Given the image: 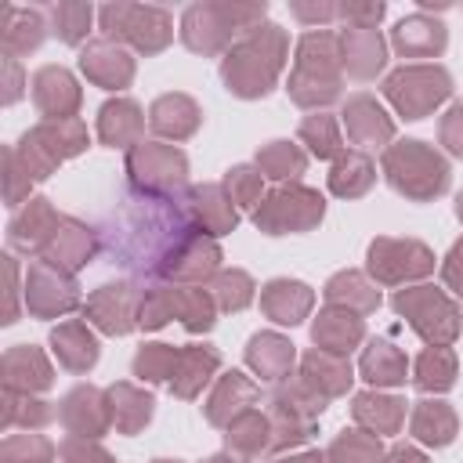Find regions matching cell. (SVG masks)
I'll list each match as a JSON object with an SVG mask.
<instances>
[{
  "label": "cell",
  "mask_w": 463,
  "mask_h": 463,
  "mask_svg": "<svg viewBox=\"0 0 463 463\" xmlns=\"http://www.w3.org/2000/svg\"><path fill=\"white\" fill-rule=\"evenodd\" d=\"M199 235L203 232L195 228L184 199L134 188L109 213L101 228V246L112 257V264L134 275L174 279V268Z\"/></svg>",
  "instance_id": "cell-1"
},
{
  "label": "cell",
  "mask_w": 463,
  "mask_h": 463,
  "mask_svg": "<svg viewBox=\"0 0 463 463\" xmlns=\"http://www.w3.org/2000/svg\"><path fill=\"white\" fill-rule=\"evenodd\" d=\"M286 61V33L271 22L250 29V36H242L228 58L221 61V76L228 83L232 94L239 98H264L279 76Z\"/></svg>",
  "instance_id": "cell-2"
},
{
  "label": "cell",
  "mask_w": 463,
  "mask_h": 463,
  "mask_svg": "<svg viewBox=\"0 0 463 463\" xmlns=\"http://www.w3.org/2000/svg\"><path fill=\"white\" fill-rule=\"evenodd\" d=\"M340 36L329 29L307 33L297 43V65L289 72V98L304 109L329 105L340 98Z\"/></svg>",
  "instance_id": "cell-3"
},
{
  "label": "cell",
  "mask_w": 463,
  "mask_h": 463,
  "mask_svg": "<svg viewBox=\"0 0 463 463\" xmlns=\"http://www.w3.org/2000/svg\"><path fill=\"white\" fill-rule=\"evenodd\" d=\"M383 174L409 199H434L449 188V163L427 141H398L383 152Z\"/></svg>",
  "instance_id": "cell-4"
},
{
  "label": "cell",
  "mask_w": 463,
  "mask_h": 463,
  "mask_svg": "<svg viewBox=\"0 0 463 463\" xmlns=\"http://www.w3.org/2000/svg\"><path fill=\"white\" fill-rule=\"evenodd\" d=\"M264 4H192L181 18V40L192 51L213 54L221 51L235 33L257 29L253 22L264 18Z\"/></svg>",
  "instance_id": "cell-5"
},
{
  "label": "cell",
  "mask_w": 463,
  "mask_h": 463,
  "mask_svg": "<svg viewBox=\"0 0 463 463\" xmlns=\"http://www.w3.org/2000/svg\"><path fill=\"white\" fill-rule=\"evenodd\" d=\"M391 307L409 318V326L434 347H445L449 340L459 336V307L434 286H416V289H398L391 297Z\"/></svg>",
  "instance_id": "cell-6"
},
{
  "label": "cell",
  "mask_w": 463,
  "mask_h": 463,
  "mask_svg": "<svg viewBox=\"0 0 463 463\" xmlns=\"http://www.w3.org/2000/svg\"><path fill=\"white\" fill-rule=\"evenodd\" d=\"M383 94L405 119H420L452 94V80L441 65H405L383 80Z\"/></svg>",
  "instance_id": "cell-7"
},
{
  "label": "cell",
  "mask_w": 463,
  "mask_h": 463,
  "mask_svg": "<svg viewBox=\"0 0 463 463\" xmlns=\"http://www.w3.org/2000/svg\"><path fill=\"white\" fill-rule=\"evenodd\" d=\"M101 29L109 36L130 40L137 51L156 54L170 43L174 36V22L163 7H141V4H105L101 7Z\"/></svg>",
  "instance_id": "cell-8"
},
{
  "label": "cell",
  "mask_w": 463,
  "mask_h": 463,
  "mask_svg": "<svg viewBox=\"0 0 463 463\" xmlns=\"http://www.w3.org/2000/svg\"><path fill=\"white\" fill-rule=\"evenodd\" d=\"M322 195L304 188V184H289V188H275L253 213L257 228L268 235H286V232H307L322 221Z\"/></svg>",
  "instance_id": "cell-9"
},
{
  "label": "cell",
  "mask_w": 463,
  "mask_h": 463,
  "mask_svg": "<svg viewBox=\"0 0 463 463\" xmlns=\"http://www.w3.org/2000/svg\"><path fill=\"white\" fill-rule=\"evenodd\" d=\"M22 145H25V170L33 181H40L65 156H76L87 148V127L80 119H51V123H40L36 130H29L22 137Z\"/></svg>",
  "instance_id": "cell-10"
},
{
  "label": "cell",
  "mask_w": 463,
  "mask_h": 463,
  "mask_svg": "<svg viewBox=\"0 0 463 463\" xmlns=\"http://www.w3.org/2000/svg\"><path fill=\"white\" fill-rule=\"evenodd\" d=\"M326 409V398L307 383H289L271 394V449H286L311 438L315 416Z\"/></svg>",
  "instance_id": "cell-11"
},
{
  "label": "cell",
  "mask_w": 463,
  "mask_h": 463,
  "mask_svg": "<svg viewBox=\"0 0 463 463\" xmlns=\"http://www.w3.org/2000/svg\"><path fill=\"white\" fill-rule=\"evenodd\" d=\"M127 174L137 192H156V195H174L184 184L188 163L174 145H134L127 152Z\"/></svg>",
  "instance_id": "cell-12"
},
{
  "label": "cell",
  "mask_w": 463,
  "mask_h": 463,
  "mask_svg": "<svg viewBox=\"0 0 463 463\" xmlns=\"http://www.w3.org/2000/svg\"><path fill=\"white\" fill-rule=\"evenodd\" d=\"M369 271L380 282L420 279L434 271V253L416 239H376L369 246Z\"/></svg>",
  "instance_id": "cell-13"
},
{
  "label": "cell",
  "mask_w": 463,
  "mask_h": 463,
  "mask_svg": "<svg viewBox=\"0 0 463 463\" xmlns=\"http://www.w3.org/2000/svg\"><path fill=\"white\" fill-rule=\"evenodd\" d=\"M137 304H141V289H134L130 282H105L87 300V315L94 318L98 329L123 336L137 326Z\"/></svg>",
  "instance_id": "cell-14"
},
{
  "label": "cell",
  "mask_w": 463,
  "mask_h": 463,
  "mask_svg": "<svg viewBox=\"0 0 463 463\" xmlns=\"http://www.w3.org/2000/svg\"><path fill=\"white\" fill-rule=\"evenodd\" d=\"M184 206L195 221V228H203L206 235H224L235 228L239 210L232 206V195L224 192V184H199L184 195Z\"/></svg>",
  "instance_id": "cell-15"
},
{
  "label": "cell",
  "mask_w": 463,
  "mask_h": 463,
  "mask_svg": "<svg viewBox=\"0 0 463 463\" xmlns=\"http://www.w3.org/2000/svg\"><path fill=\"white\" fill-rule=\"evenodd\" d=\"M94 250H98L94 232H90L87 224L72 221V217H61L58 228L51 232L47 246H43V257H47L51 264L65 268V271H76V268H83V264L94 257Z\"/></svg>",
  "instance_id": "cell-16"
},
{
  "label": "cell",
  "mask_w": 463,
  "mask_h": 463,
  "mask_svg": "<svg viewBox=\"0 0 463 463\" xmlns=\"http://www.w3.org/2000/svg\"><path fill=\"white\" fill-rule=\"evenodd\" d=\"M391 43L402 58H434L445 51L449 43V33L438 18H427V14H409L402 18L394 29H391Z\"/></svg>",
  "instance_id": "cell-17"
},
{
  "label": "cell",
  "mask_w": 463,
  "mask_h": 463,
  "mask_svg": "<svg viewBox=\"0 0 463 463\" xmlns=\"http://www.w3.org/2000/svg\"><path fill=\"white\" fill-rule=\"evenodd\" d=\"M80 69L98 87H127L130 76H134V58L123 47H116L112 40H94V43L83 47Z\"/></svg>",
  "instance_id": "cell-18"
},
{
  "label": "cell",
  "mask_w": 463,
  "mask_h": 463,
  "mask_svg": "<svg viewBox=\"0 0 463 463\" xmlns=\"http://www.w3.org/2000/svg\"><path fill=\"white\" fill-rule=\"evenodd\" d=\"M33 101L51 119H72L69 112H76V105H80V87L61 65H43L33 76Z\"/></svg>",
  "instance_id": "cell-19"
},
{
  "label": "cell",
  "mask_w": 463,
  "mask_h": 463,
  "mask_svg": "<svg viewBox=\"0 0 463 463\" xmlns=\"http://www.w3.org/2000/svg\"><path fill=\"white\" fill-rule=\"evenodd\" d=\"M257 398H260L257 383L232 369V373H224L221 383L213 387V394H210V402H206V420H210L213 427H228L235 416L250 412V405H257Z\"/></svg>",
  "instance_id": "cell-20"
},
{
  "label": "cell",
  "mask_w": 463,
  "mask_h": 463,
  "mask_svg": "<svg viewBox=\"0 0 463 463\" xmlns=\"http://www.w3.org/2000/svg\"><path fill=\"white\" fill-rule=\"evenodd\" d=\"M340 61L358 80L376 76L383 69V61H387L383 36L376 29H354V25H347V33H340Z\"/></svg>",
  "instance_id": "cell-21"
},
{
  "label": "cell",
  "mask_w": 463,
  "mask_h": 463,
  "mask_svg": "<svg viewBox=\"0 0 463 463\" xmlns=\"http://www.w3.org/2000/svg\"><path fill=\"white\" fill-rule=\"evenodd\" d=\"M80 300L72 279L61 271H51L47 264H36L29 271V311L36 315H54V311H72Z\"/></svg>",
  "instance_id": "cell-22"
},
{
  "label": "cell",
  "mask_w": 463,
  "mask_h": 463,
  "mask_svg": "<svg viewBox=\"0 0 463 463\" xmlns=\"http://www.w3.org/2000/svg\"><path fill=\"white\" fill-rule=\"evenodd\" d=\"M344 127H347V137L354 145H383L391 134H394V123L383 116V109L369 98V94H354L347 98L344 105Z\"/></svg>",
  "instance_id": "cell-23"
},
{
  "label": "cell",
  "mask_w": 463,
  "mask_h": 463,
  "mask_svg": "<svg viewBox=\"0 0 463 463\" xmlns=\"http://www.w3.org/2000/svg\"><path fill=\"white\" fill-rule=\"evenodd\" d=\"M300 383H307L315 394L322 398H333V394H344L347 383H351V365L344 354H333V351H322L315 347L311 354H304V369H300Z\"/></svg>",
  "instance_id": "cell-24"
},
{
  "label": "cell",
  "mask_w": 463,
  "mask_h": 463,
  "mask_svg": "<svg viewBox=\"0 0 463 463\" xmlns=\"http://www.w3.org/2000/svg\"><path fill=\"white\" fill-rule=\"evenodd\" d=\"M311 289L304 282H289V279H275L264 286L260 293V307L271 322H282V326H297L307 311H311Z\"/></svg>",
  "instance_id": "cell-25"
},
{
  "label": "cell",
  "mask_w": 463,
  "mask_h": 463,
  "mask_svg": "<svg viewBox=\"0 0 463 463\" xmlns=\"http://www.w3.org/2000/svg\"><path fill=\"white\" fill-rule=\"evenodd\" d=\"M311 336H315V344H318L322 351L347 354V351L365 336V326H362V318H358L354 311H347V307H329V311H322V315L315 318Z\"/></svg>",
  "instance_id": "cell-26"
},
{
  "label": "cell",
  "mask_w": 463,
  "mask_h": 463,
  "mask_svg": "<svg viewBox=\"0 0 463 463\" xmlns=\"http://www.w3.org/2000/svg\"><path fill=\"white\" fill-rule=\"evenodd\" d=\"M246 362L260 380L279 383L293 369V344L286 336H279V333H257L250 340V347H246Z\"/></svg>",
  "instance_id": "cell-27"
},
{
  "label": "cell",
  "mask_w": 463,
  "mask_h": 463,
  "mask_svg": "<svg viewBox=\"0 0 463 463\" xmlns=\"http://www.w3.org/2000/svg\"><path fill=\"white\" fill-rule=\"evenodd\" d=\"M148 123L163 137H188L199 127V105L188 94H163L152 101Z\"/></svg>",
  "instance_id": "cell-28"
},
{
  "label": "cell",
  "mask_w": 463,
  "mask_h": 463,
  "mask_svg": "<svg viewBox=\"0 0 463 463\" xmlns=\"http://www.w3.org/2000/svg\"><path fill=\"white\" fill-rule=\"evenodd\" d=\"M61 420H65V427H69L72 434H80V438H98V434L109 427V412H105L101 394H98L94 387H76V391L65 398V405H61Z\"/></svg>",
  "instance_id": "cell-29"
},
{
  "label": "cell",
  "mask_w": 463,
  "mask_h": 463,
  "mask_svg": "<svg viewBox=\"0 0 463 463\" xmlns=\"http://www.w3.org/2000/svg\"><path fill=\"white\" fill-rule=\"evenodd\" d=\"M351 412L362 427H369L373 434H394L405 420V402L402 398H391V394H354L351 402Z\"/></svg>",
  "instance_id": "cell-30"
},
{
  "label": "cell",
  "mask_w": 463,
  "mask_h": 463,
  "mask_svg": "<svg viewBox=\"0 0 463 463\" xmlns=\"http://www.w3.org/2000/svg\"><path fill=\"white\" fill-rule=\"evenodd\" d=\"M141 127H145V119H141V109L130 101V98H116V101H109L105 109H101V116H98V137L105 141V145H130V141H137V134H141Z\"/></svg>",
  "instance_id": "cell-31"
},
{
  "label": "cell",
  "mask_w": 463,
  "mask_h": 463,
  "mask_svg": "<svg viewBox=\"0 0 463 463\" xmlns=\"http://www.w3.org/2000/svg\"><path fill=\"white\" fill-rule=\"evenodd\" d=\"M61 217H54V210L47 206V199H29V206L22 210V217L11 221V246H33V250H43L51 232L58 228Z\"/></svg>",
  "instance_id": "cell-32"
},
{
  "label": "cell",
  "mask_w": 463,
  "mask_h": 463,
  "mask_svg": "<svg viewBox=\"0 0 463 463\" xmlns=\"http://www.w3.org/2000/svg\"><path fill=\"white\" fill-rule=\"evenodd\" d=\"M221 365V354L213 347H184L174 369V394L177 398H195L199 387L210 380V373Z\"/></svg>",
  "instance_id": "cell-33"
},
{
  "label": "cell",
  "mask_w": 463,
  "mask_h": 463,
  "mask_svg": "<svg viewBox=\"0 0 463 463\" xmlns=\"http://www.w3.org/2000/svg\"><path fill=\"white\" fill-rule=\"evenodd\" d=\"M51 344H54V351H58V362H61V365H69L72 373L90 369V365H94V358H98V344H94V336L87 333V326H83V322L58 326V329L51 333Z\"/></svg>",
  "instance_id": "cell-34"
},
{
  "label": "cell",
  "mask_w": 463,
  "mask_h": 463,
  "mask_svg": "<svg viewBox=\"0 0 463 463\" xmlns=\"http://www.w3.org/2000/svg\"><path fill=\"white\" fill-rule=\"evenodd\" d=\"M4 51L7 58L22 54V51H33L40 47L43 40V14L40 11H22V7H4Z\"/></svg>",
  "instance_id": "cell-35"
},
{
  "label": "cell",
  "mask_w": 463,
  "mask_h": 463,
  "mask_svg": "<svg viewBox=\"0 0 463 463\" xmlns=\"http://www.w3.org/2000/svg\"><path fill=\"white\" fill-rule=\"evenodd\" d=\"M362 376L373 387H391L405 380V354L391 340H373L362 354Z\"/></svg>",
  "instance_id": "cell-36"
},
{
  "label": "cell",
  "mask_w": 463,
  "mask_h": 463,
  "mask_svg": "<svg viewBox=\"0 0 463 463\" xmlns=\"http://www.w3.org/2000/svg\"><path fill=\"white\" fill-rule=\"evenodd\" d=\"M412 434L423 445H449L456 438V412L445 402H416L412 409Z\"/></svg>",
  "instance_id": "cell-37"
},
{
  "label": "cell",
  "mask_w": 463,
  "mask_h": 463,
  "mask_svg": "<svg viewBox=\"0 0 463 463\" xmlns=\"http://www.w3.org/2000/svg\"><path fill=\"white\" fill-rule=\"evenodd\" d=\"M373 177H376L373 159L365 152H340L333 163V174H329V188H333V195L354 199L373 184Z\"/></svg>",
  "instance_id": "cell-38"
},
{
  "label": "cell",
  "mask_w": 463,
  "mask_h": 463,
  "mask_svg": "<svg viewBox=\"0 0 463 463\" xmlns=\"http://www.w3.org/2000/svg\"><path fill=\"white\" fill-rule=\"evenodd\" d=\"M109 402H112V420H116V427L123 430V434H134V430H141L145 423H148V416H152V394H145V391H137V387H130V383H116V387H109Z\"/></svg>",
  "instance_id": "cell-39"
},
{
  "label": "cell",
  "mask_w": 463,
  "mask_h": 463,
  "mask_svg": "<svg viewBox=\"0 0 463 463\" xmlns=\"http://www.w3.org/2000/svg\"><path fill=\"white\" fill-rule=\"evenodd\" d=\"M326 300L333 304V307H354V311H373L376 304H380V293L365 282V275H358V271H340V275H333L329 282H326Z\"/></svg>",
  "instance_id": "cell-40"
},
{
  "label": "cell",
  "mask_w": 463,
  "mask_h": 463,
  "mask_svg": "<svg viewBox=\"0 0 463 463\" xmlns=\"http://www.w3.org/2000/svg\"><path fill=\"white\" fill-rule=\"evenodd\" d=\"M4 369H7V387H25V391H43L51 387V365L43 362V354L36 347H14L7 358H4Z\"/></svg>",
  "instance_id": "cell-41"
},
{
  "label": "cell",
  "mask_w": 463,
  "mask_h": 463,
  "mask_svg": "<svg viewBox=\"0 0 463 463\" xmlns=\"http://www.w3.org/2000/svg\"><path fill=\"white\" fill-rule=\"evenodd\" d=\"M412 383L420 391H449L456 383V354L449 347H427L420 358H416V369H412Z\"/></svg>",
  "instance_id": "cell-42"
},
{
  "label": "cell",
  "mask_w": 463,
  "mask_h": 463,
  "mask_svg": "<svg viewBox=\"0 0 463 463\" xmlns=\"http://www.w3.org/2000/svg\"><path fill=\"white\" fill-rule=\"evenodd\" d=\"M224 438H228V449H239L246 456H257L260 449L271 445V420L260 416L257 409H250V412H242V416H235L228 423V434Z\"/></svg>",
  "instance_id": "cell-43"
},
{
  "label": "cell",
  "mask_w": 463,
  "mask_h": 463,
  "mask_svg": "<svg viewBox=\"0 0 463 463\" xmlns=\"http://www.w3.org/2000/svg\"><path fill=\"white\" fill-rule=\"evenodd\" d=\"M326 459L329 463H380V441L369 430H344L333 438Z\"/></svg>",
  "instance_id": "cell-44"
},
{
  "label": "cell",
  "mask_w": 463,
  "mask_h": 463,
  "mask_svg": "<svg viewBox=\"0 0 463 463\" xmlns=\"http://www.w3.org/2000/svg\"><path fill=\"white\" fill-rule=\"evenodd\" d=\"M304 163H307L304 152L297 145H289V141H271V145H264L257 152V170L268 174V177H275V181H286V177L304 174Z\"/></svg>",
  "instance_id": "cell-45"
},
{
  "label": "cell",
  "mask_w": 463,
  "mask_h": 463,
  "mask_svg": "<svg viewBox=\"0 0 463 463\" xmlns=\"http://www.w3.org/2000/svg\"><path fill=\"white\" fill-rule=\"evenodd\" d=\"M300 141H307V148L318 156V159H333L340 156V130H336V119L326 116V112H315L300 123Z\"/></svg>",
  "instance_id": "cell-46"
},
{
  "label": "cell",
  "mask_w": 463,
  "mask_h": 463,
  "mask_svg": "<svg viewBox=\"0 0 463 463\" xmlns=\"http://www.w3.org/2000/svg\"><path fill=\"white\" fill-rule=\"evenodd\" d=\"M177 358H181V351L170 347V344H145L137 351V358H134V376H141L148 383H159V380L174 376Z\"/></svg>",
  "instance_id": "cell-47"
},
{
  "label": "cell",
  "mask_w": 463,
  "mask_h": 463,
  "mask_svg": "<svg viewBox=\"0 0 463 463\" xmlns=\"http://www.w3.org/2000/svg\"><path fill=\"white\" fill-rule=\"evenodd\" d=\"M210 293H213L217 307H224V311H242V307L253 300V282H250L246 271H235V268H232V271H221V275L213 279Z\"/></svg>",
  "instance_id": "cell-48"
},
{
  "label": "cell",
  "mask_w": 463,
  "mask_h": 463,
  "mask_svg": "<svg viewBox=\"0 0 463 463\" xmlns=\"http://www.w3.org/2000/svg\"><path fill=\"white\" fill-rule=\"evenodd\" d=\"M51 18H54V33L65 40V43H80L87 36V25H90V4H51L47 7Z\"/></svg>",
  "instance_id": "cell-49"
},
{
  "label": "cell",
  "mask_w": 463,
  "mask_h": 463,
  "mask_svg": "<svg viewBox=\"0 0 463 463\" xmlns=\"http://www.w3.org/2000/svg\"><path fill=\"white\" fill-rule=\"evenodd\" d=\"M177 318H184V326L192 333L199 329H210L213 326V293L210 289H181V307H177Z\"/></svg>",
  "instance_id": "cell-50"
},
{
  "label": "cell",
  "mask_w": 463,
  "mask_h": 463,
  "mask_svg": "<svg viewBox=\"0 0 463 463\" xmlns=\"http://www.w3.org/2000/svg\"><path fill=\"white\" fill-rule=\"evenodd\" d=\"M224 192L232 195V203L253 206L260 199V170H253V166H232L228 177H224Z\"/></svg>",
  "instance_id": "cell-51"
},
{
  "label": "cell",
  "mask_w": 463,
  "mask_h": 463,
  "mask_svg": "<svg viewBox=\"0 0 463 463\" xmlns=\"http://www.w3.org/2000/svg\"><path fill=\"white\" fill-rule=\"evenodd\" d=\"M383 11H387L383 4H340L336 7V14L347 18V25H354V29H376Z\"/></svg>",
  "instance_id": "cell-52"
},
{
  "label": "cell",
  "mask_w": 463,
  "mask_h": 463,
  "mask_svg": "<svg viewBox=\"0 0 463 463\" xmlns=\"http://www.w3.org/2000/svg\"><path fill=\"white\" fill-rule=\"evenodd\" d=\"M441 145H449L452 156H463V101H456L441 119Z\"/></svg>",
  "instance_id": "cell-53"
},
{
  "label": "cell",
  "mask_w": 463,
  "mask_h": 463,
  "mask_svg": "<svg viewBox=\"0 0 463 463\" xmlns=\"http://www.w3.org/2000/svg\"><path fill=\"white\" fill-rule=\"evenodd\" d=\"M61 459H65V463H112L109 452H101V449H94V445H83V441H65Z\"/></svg>",
  "instance_id": "cell-54"
},
{
  "label": "cell",
  "mask_w": 463,
  "mask_h": 463,
  "mask_svg": "<svg viewBox=\"0 0 463 463\" xmlns=\"http://www.w3.org/2000/svg\"><path fill=\"white\" fill-rule=\"evenodd\" d=\"M441 279L463 297V239L449 250V257H445V268H441Z\"/></svg>",
  "instance_id": "cell-55"
},
{
  "label": "cell",
  "mask_w": 463,
  "mask_h": 463,
  "mask_svg": "<svg viewBox=\"0 0 463 463\" xmlns=\"http://www.w3.org/2000/svg\"><path fill=\"white\" fill-rule=\"evenodd\" d=\"M297 18H304V22H329V18H336V4H318V7H304V4H293L289 7Z\"/></svg>",
  "instance_id": "cell-56"
},
{
  "label": "cell",
  "mask_w": 463,
  "mask_h": 463,
  "mask_svg": "<svg viewBox=\"0 0 463 463\" xmlns=\"http://www.w3.org/2000/svg\"><path fill=\"white\" fill-rule=\"evenodd\" d=\"M383 463H427V456L423 452H416L412 445H394L391 452H387V459Z\"/></svg>",
  "instance_id": "cell-57"
},
{
  "label": "cell",
  "mask_w": 463,
  "mask_h": 463,
  "mask_svg": "<svg viewBox=\"0 0 463 463\" xmlns=\"http://www.w3.org/2000/svg\"><path fill=\"white\" fill-rule=\"evenodd\" d=\"M275 463H329L326 452H304V456H289V459H275Z\"/></svg>",
  "instance_id": "cell-58"
},
{
  "label": "cell",
  "mask_w": 463,
  "mask_h": 463,
  "mask_svg": "<svg viewBox=\"0 0 463 463\" xmlns=\"http://www.w3.org/2000/svg\"><path fill=\"white\" fill-rule=\"evenodd\" d=\"M206 463H246V459H235V456H228V452H221V456H210Z\"/></svg>",
  "instance_id": "cell-59"
},
{
  "label": "cell",
  "mask_w": 463,
  "mask_h": 463,
  "mask_svg": "<svg viewBox=\"0 0 463 463\" xmlns=\"http://www.w3.org/2000/svg\"><path fill=\"white\" fill-rule=\"evenodd\" d=\"M456 213H459V221H463V195L456 199Z\"/></svg>",
  "instance_id": "cell-60"
},
{
  "label": "cell",
  "mask_w": 463,
  "mask_h": 463,
  "mask_svg": "<svg viewBox=\"0 0 463 463\" xmlns=\"http://www.w3.org/2000/svg\"><path fill=\"white\" fill-rule=\"evenodd\" d=\"M156 463H177V459H156Z\"/></svg>",
  "instance_id": "cell-61"
}]
</instances>
